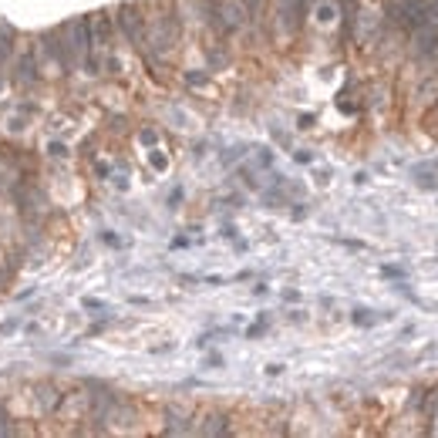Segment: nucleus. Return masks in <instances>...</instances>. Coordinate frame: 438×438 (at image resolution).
<instances>
[{
    "instance_id": "1",
    "label": "nucleus",
    "mask_w": 438,
    "mask_h": 438,
    "mask_svg": "<svg viewBox=\"0 0 438 438\" xmlns=\"http://www.w3.org/2000/svg\"><path fill=\"white\" fill-rule=\"evenodd\" d=\"M310 17V0H270V21H266V44H293Z\"/></svg>"
},
{
    "instance_id": "2",
    "label": "nucleus",
    "mask_w": 438,
    "mask_h": 438,
    "mask_svg": "<svg viewBox=\"0 0 438 438\" xmlns=\"http://www.w3.org/2000/svg\"><path fill=\"white\" fill-rule=\"evenodd\" d=\"M115 17V30H118V44H129L135 54L145 48V7L142 0H125L118 7H111Z\"/></svg>"
},
{
    "instance_id": "3",
    "label": "nucleus",
    "mask_w": 438,
    "mask_h": 438,
    "mask_svg": "<svg viewBox=\"0 0 438 438\" xmlns=\"http://www.w3.org/2000/svg\"><path fill=\"white\" fill-rule=\"evenodd\" d=\"M7 84L17 88L21 95H27V91H34V88L44 84L41 68H37V57H34V41H30V37H21L17 54H14V61H10V71H7Z\"/></svg>"
},
{
    "instance_id": "4",
    "label": "nucleus",
    "mask_w": 438,
    "mask_h": 438,
    "mask_svg": "<svg viewBox=\"0 0 438 438\" xmlns=\"http://www.w3.org/2000/svg\"><path fill=\"white\" fill-rule=\"evenodd\" d=\"M21 387H24V398H27V405H30V414L51 421L57 405H61V398H64V385L54 381V378H37V381L21 385Z\"/></svg>"
},
{
    "instance_id": "5",
    "label": "nucleus",
    "mask_w": 438,
    "mask_h": 438,
    "mask_svg": "<svg viewBox=\"0 0 438 438\" xmlns=\"http://www.w3.org/2000/svg\"><path fill=\"white\" fill-rule=\"evenodd\" d=\"M61 34H64V44L71 48L77 61V71H81V64H84V57L91 54V34H88V14H81V17H68V21H61Z\"/></svg>"
},
{
    "instance_id": "6",
    "label": "nucleus",
    "mask_w": 438,
    "mask_h": 438,
    "mask_svg": "<svg viewBox=\"0 0 438 438\" xmlns=\"http://www.w3.org/2000/svg\"><path fill=\"white\" fill-rule=\"evenodd\" d=\"M162 432L165 435H189L192 432V421H196V412H192V405H165L162 408Z\"/></svg>"
},
{
    "instance_id": "7",
    "label": "nucleus",
    "mask_w": 438,
    "mask_h": 438,
    "mask_svg": "<svg viewBox=\"0 0 438 438\" xmlns=\"http://www.w3.org/2000/svg\"><path fill=\"white\" fill-rule=\"evenodd\" d=\"M21 37H24V34H21L17 27L0 17V88L7 84V71H10V61H14V54H17Z\"/></svg>"
},
{
    "instance_id": "8",
    "label": "nucleus",
    "mask_w": 438,
    "mask_h": 438,
    "mask_svg": "<svg viewBox=\"0 0 438 438\" xmlns=\"http://www.w3.org/2000/svg\"><path fill=\"white\" fill-rule=\"evenodd\" d=\"M199 425H192V432H199V435H232V418L230 412H223V408H209L203 412V418H196Z\"/></svg>"
},
{
    "instance_id": "9",
    "label": "nucleus",
    "mask_w": 438,
    "mask_h": 438,
    "mask_svg": "<svg viewBox=\"0 0 438 438\" xmlns=\"http://www.w3.org/2000/svg\"><path fill=\"white\" fill-rule=\"evenodd\" d=\"M17 435V414L10 412L7 398H0V438H10Z\"/></svg>"
},
{
    "instance_id": "10",
    "label": "nucleus",
    "mask_w": 438,
    "mask_h": 438,
    "mask_svg": "<svg viewBox=\"0 0 438 438\" xmlns=\"http://www.w3.org/2000/svg\"><path fill=\"white\" fill-rule=\"evenodd\" d=\"M212 75H209L206 68H189V71H182V84L189 88V91H199V88H206Z\"/></svg>"
},
{
    "instance_id": "11",
    "label": "nucleus",
    "mask_w": 438,
    "mask_h": 438,
    "mask_svg": "<svg viewBox=\"0 0 438 438\" xmlns=\"http://www.w3.org/2000/svg\"><path fill=\"white\" fill-rule=\"evenodd\" d=\"M68 155H71V149H68L64 142H51V145H48V158H57V162H61V158H68Z\"/></svg>"
},
{
    "instance_id": "12",
    "label": "nucleus",
    "mask_w": 438,
    "mask_h": 438,
    "mask_svg": "<svg viewBox=\"0 0 438 438\" xmlns=\"http://www.w3.org/2000/svg\"><path fill=\"white\" fill-rule=\"evenodd\" d=\"M24 129H27V118H21V115H10V118H7V131H10V135H21Z\"/></svg>"
},
{
    "instance_id": "13",
    "label": "nucleus",
    "mask_w": 438,
    "mask_h": 438,
    "mask_svg": "<svg viewBox=\"0 0 438 438\" xmlns=\"http://www.w3.org/2000/svg\"><path fill=\"white\" fill-rule=\"evenodd\" d=\"M21 331V320L17 317H7L3 324H0V337H7V334H17Z\"/></svg>"
},
{
    "instance_id": "14",
    "label": "nucleus",
    "mask_w": 438,
    "mask_h": 438,
    "mask_svg": "<svg viewBox=\"0 0 438 438\" xmlns=\"http://www.w3.org/2000/svg\"><path fill=\"white\" fill-rule=\"evenodd\" d=\"M111 131H115V135H118V131H122V135H125V131H131L129 129V118H125V115H111Z\"/></svg>"
},
{
    "instance_id": "15",
    "label": "nucleus",
    "mask_w": 438,
    "mask_h": 438,
    "mask_svg": "<svg viewBox=\"0 0 438 438\" xmlns=\"http://www.w3.org/2000/svg\"><path fill=\"white\" fill-rule=\"evenodd\" d=\"M138 138H142L145 145H155V142H158V131H155V129H142V131H138Z\"/></svg>"
},
{
    "instance_id": "16",
    "label": "nucleus",
    "mask_w": 438,
    "mask_h": 438,
    "mask_svg": "<svg viewBox=\"0 0 438 438\" xmlns=\"http://www.w3.org/2000/svg\"><path fill=\"white\" fill-rule=\"evenodd\" d=\"M81 307H84V310H104V300H98V297H84V300H81Z\"/></svg>"
},
{
    "instance_id": "17",
    "label": "nucleus",
    "mask_w": 438,
    "mask_h": 438,
    "mask_svg": "<svg viewBox=\"0 0 438 438\" xmlns=\"http://www.w3.org/2000/svg\"><path fill=\"white\" fill-rule=\"evenodd\" d=\"M313 125V115H300V129H310Z\"/></svg>"
}]
</instances>
